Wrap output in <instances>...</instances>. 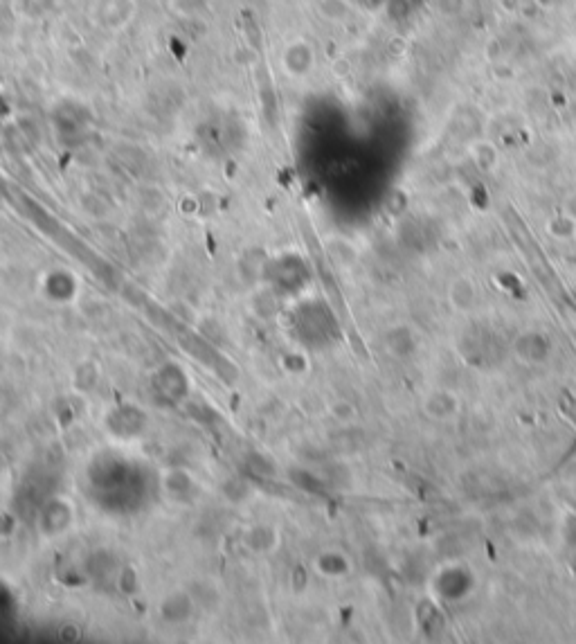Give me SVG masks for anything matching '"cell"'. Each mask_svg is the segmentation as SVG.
I'll return each instance as SVG.
<instances>
[{"label":"cell","instance_id":"obj_5","mask_svg":"<svg viewBox=\"0 0 576 644\" xmlns=\"http://www.w3.org/2000/svg\"><path fill=\"white\" fill-rule=\"evenodd\" d=\"M387 345H390V350L399 356L412 354L414 350H417V338L412 336L410 329L399 327V329H394L390 338H387Z\"/></svg>","mask_w":576,"mask_h":644},{"label":"cell","instance_id":"obj_4","mask_svg":"<svg viewBox=\"0 0 576 644\" xmlns=\"http://www.w3.org/2000/svg\"><path fill=\"white\" fill-rule=\"evenodd\" d=\"M423 408H426L428 417L437 419V422H444V419H450L457 413V397L453 395V392L437 390V392H432V395H428Z\"/></svg>","mask_w":576,"mask_h":644},{"label":"cell","instance_id":"obj_1","mask_svg":"<svg viewBox=\"0 0 576 644\" xmlns=\"http://www.w3.org/2000/svg\"><path fill=\"white\" fill-rule=\"evenodd\" d=\"M459 352L464 361L477 370H495L500 368L504 356H507V345L502 338L489 327H468L462 341H459Z\"/></svg>","mask_w":576,"mask_h":644},{"label":"cell","instance_id":"obj_6","mask_svg":"<svg viewBox=\"0 0 576 644\" xmlns=\"http://www.w3.org/2000/svg\"><path fill=\"white\" fill-rule=\"evenodd\" d=\"M473 298H475V293H473L471 282H457L453 289H450V302H453L457 309L471 307Z\"/></svg>","mask_w":576,"mask_h":644},{"label":"cell","instance_id":"obj_2","mask_svg":"<svg viewBox=\"0 0 576 644\" xmlns=\"http://www.w3.org/2000/svg\"><path fill=\"white\" fill-rule=\"evenodd\" d=\"M511 352L520 363L540 365L549 359V354H552V343H549V338L545 334L525 332L513 341Z\"/></svg>","mask_w":576,"mask_h":644},{"label":"cell","instance_id":"obj_3","mask_svg":"<svg viewBox=\"0 0 576 644\" xmlns=\"http://www.w3.org/2000/svg\"><path fill=\"white\" fill-rule=\"evenodd\" d=\"M97 14L108 28H122L133 19L135 3L133 0H97Z\"/></svg>","mask_w":576,"mask_h":644}]
</instances>
